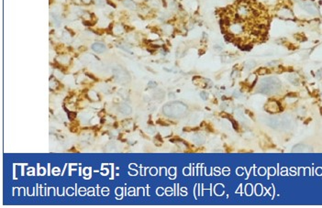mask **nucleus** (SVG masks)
I'll return each instance as SVG.
<instances>
[{"label": "nucleus", "mask_w": 322, "mask_h": 208, "mask_svg": "<svg viewBox=\"0 0 322 208\" xmlns=\"http://www.w3.org/2000/svg\"><path fill=\"white\" fill-rule=\"evenodd\" d=\"M278 14L280 17L284 18H293V14L292 12L288 9V8H281L278 12Z\"/></svg>", "instance_id": "7ed1b4c3"}, {"label": "nucleus", "mask_w": 322, "mask_h": 208, "mask_svg": "<svg viewBox=\"0 0 322 208\" xmlns=\"http://www.w3.org/2000/svg\"><path fill=\"white\" fill-rule=\"evenodd\" d=\"M288 80H289L290 83H292L293 84H295V85H297V84L299 83L298 78H297V76H296L295 74H290V75L288 76Z\"/></svg>", "instance_id": "0eeeda50"}, {"label": "nucleus", "mask_w": 322, "mask_h": 208, "mask_svg": "<svg viewBox=\"0 0 322 208\" xmlns=\"http://www.w3.org/2000/svg\"><path fill=\"white\" fill-rule=\"evenodd\" d=\"M118 109H119V111H120L121 113L125 114V115H129V114H130V112H131V108H130L128 105H126V104L120 105Z\"/></svg>", "instance_id": "39448f33"}, {"label": "nucleus", "mask_w": 322, "mask_h": 208, "mask_svg": "<svg viewBox=\"0 0 322 208\" xmlns=\"http://www.w3.org/2000/svg\"><path fill=\"white\" fill-rule=\"evenodd\" d=\"M123 5L130 9H132V10L136 9V5L133 1H131V0H123Z\"/></svg>", "instance_id": "423d86ee"}, {"label": "nucleus", "mask_w": 322, "mask_h": 208, "mask_svg": "<svg viewBox=\"0 0 322 208\" xmlns=\"http://www.w3.org/2000/svg\"><path fill=\"white\" fill-rule=\"evenodd\" d=\"M281 86V83L277 78L271 77L264 79L260 84V92H263L264 94H270L276 92Z\"/></svg>", "instance_id": "f257e3e1"}, {"label": "nucleus", "mask_w": 322, "mask_h": 208, "mask_svg": "<svg viewBox=\"0 0 322 208\" xmlns=\"http://www.w3.org/2000/svg\"><path fill=\"white\" fill-rule=\"evenodd\" d=\"M92 49H93L94 52H97V53H101V52H103L106 50V47H105V45L102 44V43L96 42V43H94V44L92 45Z\"/></svg>", "instance_id": "20e7f679"}, {"label": "nucleus", "mask_w": 322, "mask_h": 208, "mask_svg": "<svg viewBox=\"0 0 322 208\" xmlns=\"http://www.w3.org/2000/svg\"><path fill=\"white\" fill-rule=\"evenodd\" d=\"M255 65H256V63L254 60H248V62H246L244 64L245 68H247V69H252Z\"/></svg>", "instance_id": "6e6552de"}, {"label": "nucleus", "mask_w": 322, "mask_h": 208, "mask_svg": "<svg viewBox=\"0 0 322 208\" xmlns=\"http://www.w3.org/2000/svg\"><path fill=\"white\" fill-rule=\"evenodd\" d=\"M302 8L304 10H306L307 13L311 14V15H317L318 14V9L317 7L312 4V3H303L301 5Z\"/></svg>", "instance_id": "f03ea898"}, {"label": "nucleus", "mask_w": 322, "mask_h": 208, "mask_svg": "<svg viewBox=\"0 0 322 208\" xmlns=\"http://www.w3.org/2000/svg\"><path fill=\"white\" fill-rule=\"evenodd\" d=\"M201 97L203 99H207V94H206L205 92H202L201 93Z\"/></svg>", "instance_id": "9d476101"}, {"label": "nucleus", "mask_w": 322, "mask_h": 208, "mask_svg": "<svg viewBox=\"0 0 322 208\" xmlns=\"http://www.w3.org/2000/svg\"><path fill=\"white\" fill-rule=\"evenodd\" d=\"M88 95H89V97H90V98H91L92 100H97V99H98V97H97V94H95V92H93V91L89 92Z\"/></svg>", "instance_id": "1a4fd4ad"}, {"label": "nucleus", "mask_w": 322, "mask_h": 208, "mask_svg": "<svg viewBox=\"0 0 322 208\" xmlns=\"http://www.w3.org/2000/svg\"><path fill=\"white\" fill-rule=\"evenodd\" d=\"M82 1H83L84 3H85V4H89V3L91 2V0H82Z\"/></svg>", "instance_id": "9b49d317"}]
</instances>
